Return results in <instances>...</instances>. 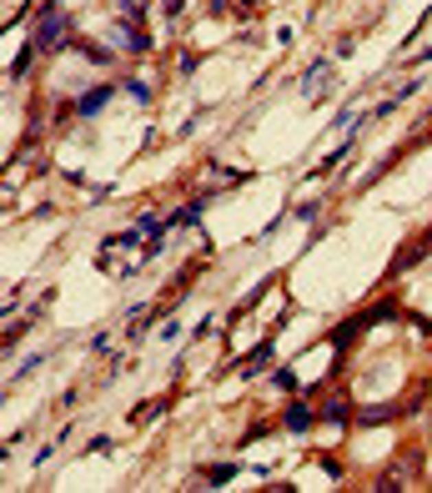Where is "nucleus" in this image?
<instances>
[{
  "label": "nucleus",
  "instance_id": "obj_1",
  "mask_svg": "<svg viewBox=\"0 0 432 493\" xmlns=\"http://www.w3.org/2000/svg\"><path fill=\"white\" fill-rule=\"evenodd\" d=\"M60 45H66V10H60V0H51L36 25V51H60Z\"/></svg>",
  "mask_w": 432,
  "mask_h": 493
},
{
  "label": "nucleus",
  "instance_id": "obj_2",
  "mask_svg": "<svg viewBox=\"0 0 432 493\" xmlns=\"http://www.w3.org/2000/svg\"><path fill=\"white\" fill-rule=\"evenodd\" d=\"M106 101H111V86H95V91H86V96L76 101V111H81V116H95Z\"/></svg>",
  "mask_w": 432,
  "mask_h": 493
},
{
  "label": "nucleus",
  "instance_id": "obj_3",
  "mask_svg": "<svg viewBox=\"0 0 432 493\" xmlns=\"http://www.w3.org/2000/svg\"><path fill=\"white\" fill-rule=\"evenodd\" d=\"M286 428H292V433H307V428H312V408L307 403H292V408H286V418H282Z\"/></svg>",
  "mask_w": 432,
  "mask_h": 493
},
{
  "label": "nucleus",
  "instance_id": "obj_4",
  "mask_svg": "<svg viewBox=\"0 0 432 493\" xmlns=\"http://www.w3.org/2000/svg\"><path fill=\"white\" fill-rule=\"evenodd\" d=\"M266 362H271V342H262L257 353H247V362H242V377H257V373L266 368Z\"/></svg>",
  "mask_w": 432,
  "mask_h": 493
},
{
  "label": "nucleus",
  "instance_id": "obj_5",
  "mask_svg": "<svg viewBox=\"0 0 432 493\" xmlns=\"http://www.w3.org/2000/svg\"><path fill=\"white\" fill-rule=\"evenodd\" d=\"M347 397H327V403H322V413H317V418H322V423H347Z\"/></svg>",
  "mask_w": 432,
  "mask_h": 493
},
{
  "label": "nucleus",
  "instance_id": "obj_6",
  "mask_svg": "<svg viewBox=\"0 0 432 493\" xmlns=\"http://www.w3.org/2000/svg\"><path fill=\"white\" fill-rule=\"evenodd\" d=\"M116 36H121V51H146V45H151L146 30H136V25H121Z\"/></svg>",
  "mask_w": 432,
  "mask_h": 493
},
{
  "label": "nucleus",
  "instance_id": "obj_7",
  "mask_svg": "<svg viewBox=\"0 0 432 493\" xmlns=\"http://www.w3.org/2000/svg\"><path fill=\"white\" fill-rule=\"evenodd\" d=\"M206 479H212V488H221L227 479H236V463H216V468H206Z\"/></svg>",
  "mask_w": 432,
  "mask_h": 493
},
{
  "label": "nucleus",
  "instance_id": "obj_8",
  "mask_svg": "<svg viewBox=\"0 0 432 493\" xmlns=\"http://www.w3.org/2000/svg\"><path fill=\"white\" fill-rule=\"evenodd\" d=\"M397 418V408H362V423H387Z\"/></svg>",
  "mask_w": 432,
  "mask_h": 493
},
{
  "label": "nucleus",
  "instance_id": "obj_9",
  "mask_svg": "<svg viewBox=\"0 0 432 493\" xmlns=\"http://www.w3.org/2000/svg\"><path fill=\"white\" fill-rule=\"evenodd\" d=\"M271 383H277V388H297V377L286 373V368H277V373H271Z\"/></svg>",
  "mask_w": 432,
  "mask_h": 493
},
{
  "label": "nucleus",
  "instance_id": "obj_10",
  "mask_svg": "<svg viewBox=\"0 0 432 493\" xmlns=\"http://www.w3.org/2000/svg\"><path fill=\"white\" fill-rule=\"evenodd\" d=\"M116 6H121L126 15H141V0H116Z\"/></svg>",
  "mask_w": 432,
  "mask_h": 493
},
{
  "label": "nucleus",
  "instance_id": "obj_11",
  "mask_svg": "<svg viewBox=\"0 0 432 493\" xmlns=\"http://www.w3.org/2000/svg\"><path fill=\"white\" fill-rule=\"evenodd\" d=\"M161 6H166V15H181V6H186V0H161Z\"/></svg>",
  "mask_w": 432,
  "mask_h": 493
},
{
  "label": "nucleus",
  "instance_id": "obj_12",
  "mask_svg": "<svg viewBox=\"0 0 432 493\" xmlns=\"http://www.w3.org/2000/svg\"><path fill=\"white\" fill-rule=\"evenodd\" d=\"M212 10H227V0H212Z\"/></svg>",
  "mask_w": 432,
  "mask_h": 493
},
{
  "label": "nucleus",
  "instance_id": "obj_13",
  "mask_svg": "<svg viewBox=\"0 0 432 493\" xmlns=\"http://www.w3.org/2000/svg\"><path fill=\"white\" fill-rule=\"evenodd\" d=\"M422 247H432V232H427V242H422Z\"/></svg>",
  "mask_w": 432,
  "mask_h": 493
}]
</instances>
